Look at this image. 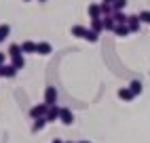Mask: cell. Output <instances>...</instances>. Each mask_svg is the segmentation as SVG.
I'll return each instance as SVG.
<instances>
[{"instance_id":"obj_1","label":"cell","mask_w":150,"mask_h":143,"mask_svg":"<svg viewBox=\"0 0 150 143\" xmlns=\"http://www.w3.org/2000/svg\"><path fill=\"white\" fill-rule=\"evenodd\" d=\"M45 103L47 105H55L57 103V88L55 86H47L45 88Z\"/></svg>"},{"instance_id":"obj_2","label":"cell","mask_w":150,"mask_h":143,"mask_svg":"<svg viewBox=\"0 0 150 143\" xmlns=\"http://www.w3.org/2000/svg\"><path fill=\"white\" fill-rule=\"evenodd\" d=\"M17 72H19V69H17L13 63H8V65L4 63V65H0V78H15Z\"/></svg>"},{"instance_id":"obj_3","label":"cell","mask_w":150,"mask_h":143,"mask_svg":"<svg viewBox=\"0 0 150 143\" xmlns=\"http://www.w3.org/2000/svg\"><path fill=\"white\" fill-rule=\"evenodd\" d=\"M59 122L66 124V126H70V124L74 122V114H72L68 107H62V111H59Z\"/></svg>"},{"instance_id":"obj_4","label":"cell","mask_w":150,"mask_h":143,"mask_svg":"<svg viewBox=\"0 0 150 143\" xmlns=\"http://www.w3.org/2000/svg\"><path fill=\"white\" fill-rule=\"evenodd\" d=\"M127 25H129V29H131V34L139 32V27H142V19H139V15H129Z\"/></svg>"},{"instance_id":"obj_5","label":"cell","mask_w":150,"mask_h":143,"mask_svg":"<svg viewBox=\"0 0 150 143\" xmlns=\"http://www.w3.org/2000/svg\"><path fill=\"white\" fill-rule=\"evenodd\" d=\"M47 111H49V105L47 103H40V105H34L32 109H30V116L34 118H40V116H47Z\"/></svg>"},{"instance_id":"obj_6","label":"cell","mask_w":150,"mask_h":143,"mask_svg":"<svg viewBox=\"0 0 150 143\" xmlns=\"http://www.w3.org/2000/svg\"><path fill=\"white\" fill-rule=\"evenodd\" d=\"M49 124L47 116H40V118H34V124H32V132H40L45 126Z\"/></svg>"},{"instance_id":"obj_7","label":"cell","mask_w":150,"mask_h":143,"mask_svg":"<svg viewBox=\"0 0 150 143\" xmlns=\"http://www.w3.org/2000/svg\"><path fill=\"white\" fill-rule=\"evenodd\" d=\"M129 34H131V29H129L127 23H116V27H114V36L125 38V36H129Z\"/></svg>"},{"instance_id":"obj_8","label":"cell","mask_w":150,"mask_h":143,"mask_svg":"<svg viewBox=\"0 0 150 143\" xmlns=\"http://www.w3.org/2000/svg\"><path fill=\"white\" fill-rule=\"evenodd\" d=\"M59 111H62V107H57V103H55V105H49L47 120H49V122H55V120H59Z\"/></svg>"},{"instance_id":"obj_9","label":"cell","mask_w":150,"mask_h":143,"mask_svg":"<svg viewBox=\"0 0 150 143\" xmlns=\"http://www.w3.org/2000/svg\"><path fill=\"white\" fill-rule=\"evenodd\" d=\"M118 99H123V101H133L135 95L131 93V88H129V86H123V88H118Z\"/></svg>"},{"instance_id":"obj_10","label":"cell","mask_w":150,"mask_h":143,"mask_svg":"<svg viewBox=\"0 0 150 143\" xmlns=\"http://www.w3.org/2000/svg\"><path fill=\"white\" fill-rule=\"evenodd\" d=\"M87 13H89V17H91V19H95V17H102V4H97V2L89 4Z\"/></svg>"},{"instance_id":"obj_11","label":"cell","mask_w":150,"mask_h":143,"mask_svg":"<svg viewBox=\"0 0 150 143\" xmlns=\"http://www.w3.org/2000/svg\"><path fill=\"white\" fill-rule=\"evenodd\" d=\"M104 29L106 32H114V27H116V21H114V17L112 15H104Z\"/></svg>"},{"instance_id":"obj_12","label":"cell","mask_w":150,"mask_h":143,"mask_svg":"<svg viewBox=\"0 0 150 143\" xmlns=\"http://www.w3.org/2000/svg\"><path fill=\"white\" fill-rule=\"evenodd\" d=\"M91 29H93V32H97V34H102V32H104V19H102V17L91 19Z\"/></svg>"},{"instance_id":"obj_13","label":"cell","mask_w":150,"mask_h":143,"mask_svg":"<svg viewBox=\"0 0 150 143\" xmlns=\"http://www.w3.org/2000/svg\"><path fill=\"white\" fill-rule=\"evenodd\" d=\"M129 88H131V93L137 97V95H142V90H144V86H142V82L139 80H131L129 82Z\"/></svg>"},{"instance_id":"obj_14","label":"cell","mask_w":150,"mask_h":143,"mask_svg":"<svg viewBox=\"0 0 150 143\" xmlns=\"http://www.w3.org/2000/svg\"><path fill=\"white\" fill-rule=\"evenodd\" d=\"M51 50H53V46L49 42H38V46H36V53L38 55H49Z\"/></svg>"},{"instance_id":"obj_15","label":"cell","mask_w":150,"mask_h":143,"mask_svg":"<svg viewBox=\"0 0 150 143\" xmlns=\"http://www.w3.org/2000/svg\"><path fill=\"white\" fill-rule=\"evenodd\" d=\"M36 42H32V40H25V42H21V50H23V55L25 53H36Z\"/></svg>"},{"instance_id":"obj_16","label":"cell","mask_w":150,"mask_h":143,"mask_svg":"<svg viewBox=\"0 0 150 143\" xmlns=\"http://www.w3.org/2000/svg\"><path fill=\"white\" fill-rule=\"evenodd\" d=\"M6 55L8 57H17V55H23V50H21V44H11V46H8V50H6Z\"/></svg>"},{"instance_id":"obj_17","label":"cell","mask_w":150,"mask_h":143,"mask_svg":"<svg viewBox=\"0 0 150 143\" xmlns=\"http://www.w3.org/2000/svg\"><path fill=\"white\" fill-rule=\"evenodd\" d=\"M8 34H11V25L8 23H0V42H4V40L8 38Z\"/></svg>"},{"instance_id":"obj_18","label":"cell","mask_w":150,"mask_h":143,"mask_svg":"<svg viewBox=\"0 0 150 143\" xmlns=\"http://www.w3.org/2000/svg\"><path fill=\"white\" fill-rule=\"evenodd\" d=\"M85 40H87V42H91V44H95L99 40V34L93 32V29H87V32H85Z\"/></svg>"},{"instance_id":"obj_19","label":"cell","mask_w":150,"mask_h":143,"mask_svg":"<svg viewBox=\"0 0 150 143\" xmlns=\"http://www.w3.org/2000/svg\"><path fill=\"white\" fill-rule=\"evenodd\" d=\"M85 32H87L85 25H72V36H76V38H85Z\"/></svg>"},{"instance_id":"obj_20","label":"cell","mask_w":150,"mask_h":143,"mask_svg":"<svg viewBox=\"0 0 150 143\" xmlns=\"http://www.w3.org/2000/svg\"><path fill=\"white\" fill-rule=\"evenodd\" d=\"M112 17H114V21H116V23H127V19H129V15H125L123 11H114Z\"/></svg>"},{"instance_id":"obj_21","label":"cell","mask_w":150,"mask_h":143,"mask_svg":"<svg viewBox=\"0 0 150 143\" xmlns=\"http://www.w3.org/2000/svg\"><path fill=\"white\" fill-rule=\"evenodd\" d=\"M11 63H13L17 69H23V65H25V59H23V55H17V57H13V59H11Z\"/></svg>"},{"instance_id":"obj_22","label":"cell","mask_w":150,"mask_h":143,"mask_svg":"<svg viewBox=\"0 0 150 143\" xmlns=\"http://www.w3.org/2000/svg\"><path fill=\"white\" fill-rule=\"evenodd\" d=\"M125 6H127V0H114V2H112V8H114V11H123Z\"/></svg>"},{"instance_id":"obj_23","label":"cell","mask_w":150,"mask_h":143,"mask_svg":"<svg viewBox=\"0 0 150 143\" xmlns=\"http://www.w3.org/2000/svg\"><path fill=\"white\" fill-rule=\"evenodd\" d=\"M112 13H114L112 4H106V2H102V17H104V15H112Z\"/></svg>"},{"instance_id":"obj_24","label":"cell","mask_w":150,"mask_h":143,"mask_svg":"<svg viewBox=\"0 0 150 143\" xmlns=\"http://www.w3.org/2000/svg\"><path fill=\"white\" fill-rule=\"evenodd\" d=\"M139 19H142V23L150 25V11H142V13H139Z\"/></svg>"},{"instance_id":"obj_25","label":"cell","mask_w":150,"mask_h":143,"mask_svg":"<svg viewBox=\"0 0 150 143\" xmlns=\"http://www.w3.org/2000/svg\"><path fill=\"white\" fill-rule=\"evenodd\" d=\"M0 65H4V53H0Z\"/></svg>"},{"instance_id":"obj_26","label":"cell","mask_w":150,"mask_h":143,"mask_svg":"<svg viewBox=\"0 0 150 143\" xmlns=\"http://www.w3.org/2000/svg\"><path fill=\"white\" fill-rule=\"evenodd\" d=\"M51 143H64V141H62V139H53Z\"/></svg>"},{"instance_id":"obj_27","label":"cell","mask_w":150,"mask_h":143,"mask_svg":"<svg viewBox=\"0 0 150 143\" xmlns=\"http://www.w3.org/2000/svg\"><path fill=\"white\" fill-rule=\"evenodd\" d=\"M102 2H106V4H112V2H114V0H102Z\"/></svg>"},{"instance_id":"obj_28","label":"cell","mask_w":150,"mask_h":143,"mask_svg":"<svg viewBox=\"0 0 150 143\" xmlns=\"http://www.w3.org/2000/svg\"><path fill=\"white\" fill-rule=\"evenodd\" d=\"M78 143H91V141H78Z\"/></svg>"},{"instance_id":"obj_29","label":"cell","mask_w":150,"mask_h":143,"mask_svg":"<svg viewBox=\"0 0 150 143\" xmlns=\"http://www.w3.org/2000/svg\"><path fill=\"white\" fill-rule=\"evenodd\" d=\"M38 2H47V0H38Z\"/></svg>"},{"instance_id":"obj_30","label":"cell","mask_w":150,"mask_h":143,"mask_svg":"<svg viewBox=\"0 0 150 143\" xmlns=\"http://www.w3.org/2000/svg\"><path fill=\"white\" fill-rule=\"evenodd\" d=\"M23 2H32V0H23Z\"/></svg>"},{"instance_id":"obj_31","label":"cell","mask_w":150,"mask_h":143,"mask_svg":"<svg viewBox=\"0 0 150 143\" xmlns=\"http://www.w3.org/2000/svg\"><path fill=\"white\" fill-rule=\"evenodd\" d=\"M66 143H72V141H66Z\"/></svg>"}]
</instances>
